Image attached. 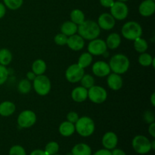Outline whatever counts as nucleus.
Returning <instances> with one entry per match:
<instances>
[{
	"mask_svg": "<svg viewBox=\"0 0 155 155\" xmlns=\"http://www.w3.org/2000/svg\"><path fill=\"white\" fill-rule=\"evenodd\" d=\"M111 151V155H127L125 151L120 148H114Z\"/></svg>",
	"mask_w": 155,
	"mask_h": 155,
	"instance_id": "obj_42",
	"label": "nucleus"
},
{
	"mask_svg": "<svg viewBox=\"0 0 155 155\" xmlns=\"http://www.w3.org/2000/svg\"><path fill=\"white\" fill-rule=\"evenodd\" d=\"M12 61V54L8 48L0 49V64L3 66H8Z\"/></svg>",
	"mask_w": 155,
	"mask_h": 155,
	"instance_id": "obj_28",
	"label": "nucleus"
},
{
	"mask_svg": "<svg viewBox=\"0 0 155 155\" xmlns=\"http://www.w3.org/2000/svg\"><path fill=\"white\" fill-rule=\"evenodd\" d=\"M151 150L155 149V141L153 140L152 142H151Z\"/></svg>",
	"mask_w": 155,
	"mask_h": 155,
	"instance_id": "obj_47",
	"label": "nucleus"
},
{
	"mask_svg": "<svg viewBox=\"0 0 155 155\" xmlns=\"http://www.w3.org/2000/svg\"><path fill=\"white\" fill-rule=\"evenodd\" d=\"M107 47L110 49H116L121 43V37L118 33H112L107 36L105 41Z\"/></svg>",
	"mask_w": 155,
	"mask_h": 155,
	"instance_id": "obj_23",
	"label": "nucleus"
},
{
	"mask_svg": "<svg viewBox=\"0 0 155 155\" xmlns=\"http://www.w3.org/2000/svg\"><path fill=\"white\" fill-rule=\"evenodd\" d=\"M6 14V7L3 3L0 2V19L3 18Z\"/></svg>",
	"mask_w": 155,
	"mask_h": 155,
	"instance_id": "obj_43",
	"label": "nucleus"
},
{
	"mask_svg": "<svg viewBox=\"0 0 155 155\" xmlns=\"http://www.w3.org/2000/svg\"><path fill=\"white\" fill-rule=\"evenodd\" d=\"M80 82L81 86L86 88V89H90L92 86L95 85V79H94L93 76L90 75V74H84Z\"/></svg>",
	"mask_w": 155,
	"mask_h": 155,
	"instance_id": "obj_31",
	"label": "nucleus"
},
{
	"mask_svg": "<svg viewBox=\"0 0 155 155\" xmlns=\"http://www.w3.org/2000/svg\"><path fill=\"white\" fill-rule=\"evenodd\" d=\"M27 79L28 80H30V81H33V80H34L35 78H36V75L34 74V73L33 72V71H29L28 73H27Z\"/></svg>",
	"mask_w": 155,
	"mask_h": 155,
	"instance_id": "obj_45",
	"label": "nucleus"
},
{
	"mask_svg": "<svg viewBox=\"0 0 155 155\" xmlns=\"http://www.w3.org/2000/svg\"><path fill=\"white\" fill-rule=\"evenodd\" d=\"M110 71L121 75L128 71L130 66V59L124 54H116L111 57L108 63Z\"/></svg>",
	"mask_w": 155,
	"mask_h": 155,
	"instance_id": "obj_2",
	"label": "nucleus"
},
{
	"mask_svg": "<svg viewBox=\"0 0 155 155\" xmlns=\"http://www.w3.org/2000/svg\"><path fill=\"white\" fill-rule=\"evenodd\" d=\"M33 87L38 95L40 96H45L51 91V83L49 78L42 74L36 76V78L33 80Z\"/></svg>",
	"mask_w": 155,
	"mask_h": 155,
	"instance_id": "obj_5",
	"label": "nucleus"
},
{
	"mask_svg": "<svg viewBox=\"0 0 155 155\" xmlns=\"http://www.w3.org/2000/svg\"><path fill=\"white\" fill-rule=\"evenodd\" d=\"M84 74V69L80 68L77 64H71L65 71L66 80L71 83H77L80 82Z\"/></svg>",
	"mask_w": 155,
	"mask_h": 155,
	"instance_id": "obj_10",
	"label": "nucleus"
},
{
	"mask_svg": "<svg viewBox=\"0 0 155 155\" xmlns=\"http://www.w3.org/2000/svg\"><path fill=\"white\" fill-rule=\"evenodd\" d=\"M45 152L48 155H54L58 154L59 151V145L58 142L51 141L49 142L45 147Z\"/></svg>",
	"mask_w": 155,
	"mask_h": 155,
	"instance_id": "obj_33",
	"label": "nucleus"
},
{
	"mask_svg": "<svg viewBox=\"0 0 155 155\" xmlns=\"http://www.w3.org/2000/svg\"><path fill=\"white\" fill-rule=\"evenodd\" d=\"M72 155H92V148L86 143H78L73 147L71 150Z\"/></svg>",
	"mask_w": 155,
	"mask_h": 155,
	"instance_id": "obj_21",
	"label": "nucleus"
},
{
	"mask_svg": "<svg viewBox=\"0 0 155 155\" xmlns=\"http://www.w3.org/2000/svg\"><path fill=\"white\" fill-rule=\"evenodd\" d=\"M71 98L75 102H83L88 98V89L82 86L74 88L71 92Z\"/></svg>",
	"mask_w": 155,
	"mask_h": 155,
	"instance_id": "obj_18",
	"label": "nucleus"
},
{
	"mask_svg": "<svg viewBox=\"0 0 155 155\" xmlns=\"http://www.w3.org/2000/svg\"><path fill=\"white\" fill-rule=\"evenodd\" d=\"M110 15L115 20L123 21L127 18L129 15V8L125 2L116 1L110 8Z\"/></svg>",
	"mask_w": 155,
	"mask_h": 155,
	"instance_id": "obj_9",
	"label": "nucleus"
},
{
	"mask_svg": "<svg viewBox=\"0 0 155 155\" xmlns=\"http://www.w3.org/2000/svg\"><path fill=\"white\" fill-rule=\"evenodd\" d=\"M24 0H3V4L6 8L12 11L19 9L22 6Z\"/></svg>",
	"mask_w": 155,
	"mask_h": 155,
	"instance_id": "obj_32",
	"label": "nucleus"
},
{
	"mask_svg": "<svg viewBox=\"0 0 155 155\" xmlns=\"http://www.w3.org/2000/svg\"><path fill=\"white\" fill-rule=\"evenodd\" d=\"M77 33L84 40L91 41L99 36L101 29L95 21L85 20L82 24L78 25Z\"/></svg>",
	"mask_w": 155,
	"mask_h": 155,
	"instance_id": "obj_1",
	"label": "nucleus"
},
{
	"mask_svg": "<svg viewBox=\"0 0 155 155\" xmlns=\"http://www.w3.org/2000/svg\"><path fill=\"white\" fill-rule=\"evenodd\" d=\"M18 89L20 93L21 94H27L31 91L32 84L30 80L27 79L21 80L18 85Z\"/></svg>",
	"mask_w": 155,
	"mask_h": 155,
	"instance_id": "obj_30",
	"label": "nucleus"
},
{
	"mask_svg": "<svg viewBox=\"0 0 155 155\" xmlns=\"http://www.w3.org/2000/svg\"><path fill=\"white\" fill-rule=\"evenodd\" d=\"M107 92L104 88L100 86H93L88 89V98L95 104H102L107 100Z\"/></svg>",
	"mask_w": 155,
	"mask_h": 155,
	"instance_id": "obj_7",
	"label": "nucleus"
},
{
	"mask_svg": "<svg viewBox=\"0 0 155 155\" xmlns=\"http://www.w3.org/2000/svg\"><path fill=\"white\" fill-rule=\"evenodd\" d=\"M150 102H151V105L153 107L155 106V92H153L151 95V98H150Z\"/></svg>",
	"mask_w": 155,
	"mask_h": 155,
	"instance_id": "obj_46",
	"label": "nucleus"
},
{
	"mask_svg": "<svg viewBox=\"0 0 155 155\" xmlns=\"http://www.w3.org/2000/svg\"><path fill=\"white\" fill-rule=\"evenodd\" d=\"M16 110L15 103L10 101H5L0 103V115L2 117L12 116Z\"/></svg>",
	"mask_w": 155,
	"mask_h": 155,
	"instance_id": "obj_19",
	"label": "nucleus"
},
{
	"mask_svg": "<svg viewBox=\"0 0 155 155\" xmlns=\"http://www.w3.org/2000/svg\"><path fill=\"white\" fill-rule=\"evenodd\" d=\"M68 36H67L66 35L63 34V33H58L57 35H55L54 38V41L58 45H67V42H68Z\"/></svg>",
	"mask_w": 155,
	"mask_h": 155,
	"instance_id": "obj_36",
	"label": "nucleus"
},
{
	"mask_svg": "<svg viewBox=\"0 0 155 155\" xmlns=\"http://www.w3.org/2000/svg\"><path fill=\"white\" fill-rule=\"evenodd\" d=\"M101 143H102L103 147L105 149L107 150H113L117 147L118 144V137L117 134L114 132L109 131L104 133L102 139H101Z\"/></svg>",
	"mask_w": 155,
	"mask_h": 155,
	"instance_id": "obj_14",
	"label": "nucleus"
},
{
	"mask_svg": "<svg viewBox=\"0 0 155 155\" xmlns=\"http://www.w3.org/2000/svg\"><path fill=\"white\" fill-rule=\"evenodd\" d=\"M100 4L101 6L104 8H110L113 4L114 3V0H99Z\"/></svg>",
	"mask_w": 155,
	"mask_h": 155,
	"instance_id": "obj_39",
	"label": "nucleus"
},
{
	"mask_svg": "<svg viewBox=\"0 0 155 155\" xmlns=\"http://www.w3.org/2000/svg\"><path fill=\"white\" fill-rule=\"evenodd\" d=\"M92 155H111V151L110 150L103 148V149H100L95 151Z\"/></svg>",
	"mask_w": 155,
	"mask_h": 155,
	"instance_id": "obj_40",
	"label": "nucleus"
},
{
	"mask_svg": "<svg viewBox=\"0 0 155 155\" xmlns=\"http://www.w3.org/2000/svg\"><path fill=\"white\" fill-rule=\"evenodd\" d=\"M74 125L76 132L82 137H89L93 134L95 130V122L92 118L87 116L79 117Z\"/></svg>",
	"mask_w": 155,
	"mask_h": 155,
	"instance_id": "obj_3",
	"label": "nucleus"
},
{
	"mask_svg": "<svg viewBox=\"0 0 155 155\" xmlns=\"http://www.w3.org/2000/svg\"><path fill=\"white\" fill-rule=\"evenodd\" d=\"M132 146L133 150L139 154H146L151 151V141L142 135H138L133 138Z\"/></svg>",
	"mask_w": 155,
	"mask_h": 155,
	"instance_id": "obj_6",
	"label": "nucleus"
},
{
	"mask_svg": "<svg viewBox=\"0 0 155 155\" xmlns=\"http://www.w3.org/2000/svg\"><path fill=\"white\" fill-rule=\"evenodd\" d=\"M88 52L90 53L92 56L103 55L106 53L107 49L105 41L101 39H92L89 42L87 46Z\"/></svg>",
	"mask_w": 155,
	"mask_h": 155,
	"instance_id": "obj_11",
	"label": "nucleus"
},
{
	"mask_svg": "<svg viewBox=\"0 0 155 155\" xmlns=\"http://www.w3.org/2000/svg\"><path fill=\"white\" fill-rule=\"evenodd\" d=\"M58 132L64 137H70L76 132L75 125L68 120L64 121L59 126Z\"/></svg>",
	"mask_w": 155,
	"mask_h": 155,
	"instance_id": "obj_20",
	"label": "nucleus"
},
{
	"mask_svg": "<svg viewBox=\"0 0 155 155\" xmlns=\"http://www.w3.org/2000/svg\"><path fill=\"white\" fill-rule=\"evenodd\" d=\"M121 34L128 40H135L142 35V27L136 21H128L123 25Z\"/></svg>",
	"mask_w": 155,
	"mask_h": 155,
	"instance_id": "obj_4",
	"label": "nucleus"
},
{
	"mask_svg": "<svg viewBox=\"0 0 155 155\" xmlns=\"http://www.w3.org/2000/svg\"><path fill=\"white\" fill-rule=\"evenodd\" d=\"M143 118L144 120H145L147 124H151V123H154L155 120L154 112L151 111V110H146V111L144 113Z\"/></svg>",
	"mask_w": 155,
	"mask_h": 155,
	"instance_id": "obj_37",
	"label": "nucleus"
},
{
	"mask_svg": "<svg viewBox=\"0 0 155 155\" xmlns=\"http://www.w3.org/2000/svg\"><path fill=\"white\" fill-rule=\"evenodd\" d=\"M9 72L5 66L0 64V86L4 84L8 78Z\"/></svg>",
	"mask_w": 155,
	"mask_h": 155,
	"instance_id": "obj_35",
	"label": "nucleus"
},
{
	"mask_svg": "<svg viewBox=\"0 0 155 155\" xmlns=\"http://www.w3.org/2000/svg\"><path fill=\"white\" fill-rule=\"evenodd\" d=\"M134 41V43H133V46H134L135 50H136L137 52L139 53H143L146 52V51L148 50V42L145 40V39L140 37L136 39Z\"/></svg>",
	"mask_w": 155,
	"mask_h": 155,
	"instance_id": "obj_29",
	"label": "nucleus"
},
{
	"mask_svg": "<svg viewBox=\"0 0 155 155\" xmlns=\"http://www.w3.org/2000/svg\"><path fill=\"white\" fill-rule=\"evenodd\" d=\"M30 155H48V154L45 152L44 150L36 149L34 150V151H32V152L30 154Z\"/></svg>",
	"mask_w": 155,
	"mask_h": 155,
	"instance_id": "obj_44",
	"label": "nucleus"
},
{
	"mask_svg": "<svg viewBox=\"0 0 155 155\" xmlns=\"http://www.w3.org/2000/svg\"><path fill=\"white\" fill-rule=\"evenodd\" d=\"M36 120L37 117L34 111L31 110H25L19 114L17 122L21 128L28 129L36 124Z\"/></svg>",
	"mask_w": 155,
	"mask_h": 155,
	"instance_id": "obj_8",
	"label": "nucleus"
},
{
	"mask_svg": "<svg viewBox=\"0 0 155 155\" xmlns=\"http://www.w3.org/2000/svg\"><path fill=\"white\" fill-rule=\"evenodd\" d=\"M92 71L95 77H105L110 74V66L108 63L104 61H98L92 64Z\"/></svg>",
	"mask_w": 155,
	"mask_h": 155,
	"instance_id": "obj_12",
	"label": "nucleus"
},
{
	"mask_svg": "<svg viewBox=\"0 0 155 155\" xmlns=\"http://www.w3.org/2000/svg\"><path fill=\"white\" fill-rule=\"evenodd\" d=\"M148 133L152 138H155V123H151L148 127Z\"/></svg>",
	"mask_w": 155,
	"mask_h": 155,
	"instance_id": "obj_41",
	"label": "nucleus"
},
{
	"mask_svg": "<svg viewBox=\"0 0 155 155\" xmlns=\"http://www.w3.org/2000/svg\"><path fill=\"white\" fill-rule=\"evenodd\" d=\"M70 17H71V21L73 23L77 24V25H80V24H82L86 20L85 19V15L83 11L78 8L74 9L71 12Z\"/></svg>",
	"mask_w": 155,
	"mask_h": 155,
	"instance_id": "obj_27",
	"label": "nucleus"
},
{
	"mask_svg": "<svg viewBox=\"0 0 155 155\" xmlns=\"http://www.w3.org/2000/svg\"><path fill=\"white\" fill-rule=\"evenodd\" d=\"M47 69V65L45 61L42 59H36L32 64V71L36 76L42 75L45 74Z\"/></svg>",
	"mask_w": 155,
	"mask_h": 155,
	"instance_id": "obj_24",
	"label": "nucleus"
},
{
	"mask_svg": "<svg viewBox=\"0 0 155 155\" xmlns=\"http://www.w3.org/2000/svg\"><path fill=\"white\" fill-rule=\"evenodd\" d=\"M79 119V115L77 112L75 111H71L67 115V120L69 121V122L73 123V124H75L77 121V120Z\"/></svg>",
	"mask_w": 155,
	"mask_h": 155,
	"instance_id": "obj_38",
	"label": "nucleus"
},
{
	"mask_svg": "<svg viewBox=\"0 0 155 155\" xmlns=\"http://www.w3.org/2000/svg\"><path fill=\"white\" fill-rule=\"evenodd\" d=\"M107 83L108 87L113 91H118L123 87L124 80L120 74L112 73L107 76Z\"/></svg>",
	"mask_w": 155,
	"mask_h": 155,
	"instance_id": "obj_17",
	"label": "nucleus"
},
{
	"mask_svg": "<svg viewBox=\"0 0 155 155\" xmlns=\"http://www.w3.org/2000/svg\"><path fill=\"white\" fill-rule=\"evenodd\" d=\"M117 1H119V2H126L129 1V0H117Z\"/></svg>",
	"mask_w": 155,
	"mask_h": 155,
	"instance_id": "obj_48",
	"label": "nucleus"
},
{
	"mask_svg": "<svg viewBox=\"0 0 155 155\" xmlns=\"http://www.w3.org/2000/svg\"><path fill=\"white\" fill-rule=\"evenodd\" d=\"M139 12L145 18L152 16L155 12V2L154 0H144L139 5Z\"/></svg>",
	"mask_w": 155,
	"mask_h": 155,
	"instance_id": "obj_15",
	"label": "nucleus"
},
{
	"mask_svg": "<svg viewBox=\"0 0 155 155\" xmlns=\"http://www.w3.org/2000/svg\"><path fill=\"white\" fill-rule=\"evenodd\" d=\"M78 25L73 23L71 21H67L61 26V33L66 35L67 36H71L77 33Z\"/></svg>",
	"mask_w": 155,
	"mask_h": 155,
	"instance_id": "obj_22",
	"label": "nucleus"
},
{
	"mask_svg": "<svg viewBox=\"0 0 155 155\" xmlns=\"http://www.w3.org/2000/svg\"><path fill=\"white\" fill-rule=\"evenodd\" d=\"M92 60H93V58H92V55L90 53L84 52L79 57L77 64H78L80 68L85 69V68L90 66L91 64L92 63Z\"/></svg>",
	"mask_w": 155,
	"mask_h": 155,
	"instance_id": "obj_26",
	"label": "nucleus"
},
{
	"mask_svg": "<svg viewBox=\"0 0 155 155\" xmlns=\"http://www.w3.org/2000/svg\"><path fill=\"white\" fill-rule=\"evenodd\" d=\"M138 61H139V64L142 65V67H149L151 65L154 68L155 67V58H153L149 53H141L140 55L139 56V58H138Z\"/></svg>",
	"mask_w": 155,
	"mask_h": 155,
	"instance_id": "obj_25",
	"label": "nucleus"
},
{
	"mask_svg": "<svg viewBox=\"0 0 155 155\" xmlns=\"http://www.w3.org/2000/svg\"><path fill=\"white\" fill-rule=\"evenodd\" d=\"M9 155H27L25 149L23 146L19 145H15L11 147L8 152Z\"/></svg>",
	"mask_w": 155,
	"mask_h": 155,
	"instance_id": "obj_34",
	"label": "nucleus"
},
{
	"mask_svg": "<svg viewBox=\"0 0 155 155\" xmlns=\"http://www.w3.org/2000/svg\"><path fill=\"white\" fill-rule=\"evenodd\" d=\"M54 155H61V154H54Z\"/></svg>",
	"mask_w": 155,
	"mask_h": 155,
	"instance_id": "obj_49",
	"label": "nucleus"
},
{
	"mask_svg": "<svg viewBox=\"0 0 155 155\" xmlns=\"http://www.w3.org/2000/svg\"><path fill=\"white\" fill-rule=\"evenodd\" d=\"M97 24L101 30H110L114 27L116 20L110 13H103L98 17Z\"/></svg>",
	"mask_w": 155,
	"mask_h": 155,
	"instance_id": "obj_13",
	"label": "nucleus"
},
{
	"mask_svg": "<svg viewBox=\"0 0 155 155\" xmlns=\"http://www.w3.org/2000/svg\"><path fill=\"white\" fill-rule=\"evenodd\" d=\"M154 1H155V0H154Z\"/></svg>",
	"mask_w": 155,
	"mask_h": 155,
	"instance_id": "obj_50",
	"label": "nucleus"
},
{
	"mask_svg": "<svg viewBox=\"0 0 155 155\" xmlns=\"http://www.w3.org/2000/svg\"><path fill=\"white\" fill-rule=\"evenodd\" d=\"M67 45L73 51H78L84 48L85 40L80 35L76 33L72 36H68Z\"/></svg>",
	"mask_w": 155,
	"mask_h": 155,
	"instance_id": "obj_16",
	"label": "nucleus"
}]
</instances>
